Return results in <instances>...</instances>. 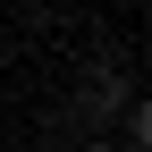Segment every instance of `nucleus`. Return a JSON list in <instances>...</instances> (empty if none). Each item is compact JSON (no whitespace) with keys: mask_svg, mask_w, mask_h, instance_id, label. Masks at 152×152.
<instances>
[{"mask_svg":"<svg viewBox=\"0 0 152 152\" xmlns=\"http://www.w3.org/2000/svg\"><path fill=\"white\" fill-rule=\"evenodd\" d=\"M135 144H144V152H152V102H144V110H135Z\"/></svg>","mask_w":152,"mask_h":152,"instance_id":"1","label":"nucleus"},{"mask_svg":"<svg viewBox=\"0 0 152 152\" xmlns=\"http://www.w3.org/2000/svg\"><path fill=\"white\" fill-rule=\"evenodd\" d=\"M85 152H110V144H85Z\"/></svg>","mask_w":152,"mask_h":152,"instance_id":"2","label":"nucleus"}]
</instances>
